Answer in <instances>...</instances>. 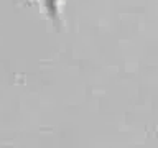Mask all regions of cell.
I'll list each match as a JSON object with an SVG mask.
<instances>
[{"label":"cell","mask_w":158,"mask_h":148,"mask_svg":"<svg viewBox=\"0 0 158 148\" xmlns=\"http://www.w3.org/2000/svg\"><path fill=\"white\" fill-rule=\"evenodd\" d=\"M40 2L43 3V7H44V10H46L49 18L54 20L59 15V5H61L63 0H40Z\"/></svg>","instance_id":"1"}]
</instances>
